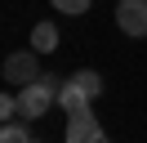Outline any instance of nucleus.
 Segmentation results:
<instances>
[{
  "label": "nucleus",
  "instance_id": "2",
  "mask_svg": "<svg viewBox=\"0 0 147 143\" xmlns=\"http://www.w3.org/2000/svg\"><path fill=\"white\" fill-rule=\"evenodd\" d=\"M0 76H5V85H31L36 76H45L40 72V54L36 49H18V54H9L5 58V67H0Z\"/></svg>",
  "mask_w": 147,
  "mask_h": 143
},
{
  "label": "nucleus",
  "instance_id": "4",
  "mask_svg": "<svg viewBox=\"0 0 147 143\" xmlns=\"http://www.w3.org/2000/svg\"><path fill=\"white\" fill-rule=\"evenodd\" d=\"M67 143H111V139L94 112H80V116H67Z\"/></svg>",
  "mask_w": 147,
  "mask_h": 143
},
{
  "label": "nucleus",
  "instance_id": "5",
  "mask_svg": "<svg viewBox=\"0 0 147 143\" xmlns=\"http://www.w3.org/2000/svg\"><path fill=\"white\" fill-rule=\"evenodd\" d=\"M58 107H63L67 116H80V112H89V107H94V98L85 94L76 80H63V89H58Z\"/></svg>",
  "mask_w": 147,
  "mask_h": 143
},
{
  "label": "nucleus",
  "instance_id": "6",
  "mask_svg": "<svg viewBox=\"0 0 147 143\" xmlns=\"http://www.w3.org/2000/svg\"><path fill=\"white\" fill-rule=\"evenodd\" d=\"M31 49L36 54H54L58 49V27L54 22H36L31 27Z\"/></svg>",
  "mask_w": 147,
  "mask_h": 143
},
{
  "label": "nucleus",
  "instance_id": "1",
  "mask_svg": "<svg viewBox=\"0 0 147 143\" xmlns=\"http://www.w3.org/2000/svg\"><path fill=\"white\" fill-rule=\"evenodd\" d=\"M58 89H63V85H58L54 76H36L31 85H22L18 89L22 116H27V121H40L45 112H54V107H58Z\"/></svg>",
  "mask_w": 147,
  "mask_h": 143
},
{
  "label": "nucleus",
  "instance_id": "7",
  "mask_svg": "<svg viewBox=\"0 0 147 143\" xmlns=\"http://www.w3.org/2000/svg\"><path fill=\"white\" fill-rule=\"evenodd\" d=\"M71 80H76V85H80V89H85L89 98H98V94H102V76H98V72H89V67H80V72H76Z\"/></svg>",
  "mask_w": 147,
  "mask_h": 143
},
{
  "label": "nucleus",
  "instance_id": "8",
  "mask_svg": "<svg viewBox=\"0 0 147 143\" xmlns=\"http://www.w3.org/2000/svg\"><path fill=\"white\" fill-rule=\"evenodd\" d=\"M0 143H31V134H27V125L5 121V130H0Z\"/></svg>",
  "mask_w": 147,
  "mask_h": 143
},
{
  "label": "nucleus",
  "instance_id": "9",
  "mask_svg": "<svg viewBox=\"0 0 147 143\" xmlns=\"http://www.w3.org/2000/svg\"><path fill=\"white\" fill-rule=\"evenodd\" d=\"M13 116H22V103H18V94H0V121H13Z\"/></svg>",
  "mask_w": 147,
  "mask_h": 143
},
{
  "label": "nucleus",
  "instance_id": "3",
  "mask_svg": "<svg viewBox=\"0 0 147 143\" xmlns=\"http://www.w3.org/2000/svg\"><path fill=\"white\" fill-rule=\"evenodd\" d=\"M116 27L129 40H143L147 36V0H120L116 5Z\"/></svg>",
  "mask_w": 147,
  "mask_h": 143
},
{
  "label": "nucleus",
  "instance_id": "11",
  "mask_svg": "<svg viewBox=\"0 0 147 143\" xmlns=\"http://www.w3.org/2000/svg\"><path fill=\"white\" fill-rule=\"evenodd\" d=\"M31 143H40V139H31Z\"/></svg>",
  "mask_w": 147,
  "mask_h": 143
},
{
  "label": "nucleus",
  "instance_id": "10",
  "mask_svg": "<svg viewBox=\"0 0 147 143\" xmlns=\"http://www.w3.org/2000/svg\"><path fill=\"white\" fill-rule=\"evenodd\" d=\"M49 5H54L58 14H67V18H76V14H85V9H89V0H49Z\"/></svg>",
  "mask_w": 147,
  "mask_h": 143
}]
</instances>
